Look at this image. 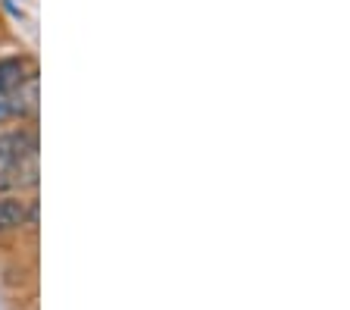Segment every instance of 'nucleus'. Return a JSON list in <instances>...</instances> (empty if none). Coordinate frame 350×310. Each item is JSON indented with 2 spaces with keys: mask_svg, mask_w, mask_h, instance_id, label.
Masks as SVG:
<instances>
[{
  "mask_svg": "<svg viewBox=\"0 0 350 310\" xmlns=\"http://www.w3.org/2000/svg\"><path fill=\"white\" fill-rule=\"evenodd\" d=\"M38 154V138L29 129H10V132H0V170H10V166H19L25 160H35Z\"/></svg>",
  "mask_w": 350,
  "mask_h": 310,
  "instance_id": "1",
  "label": "nucleus"
},
{
  "mask_svg": "<svg viewBox=\"0 0 350 310\" xmlns=\"http://www.w3.org/2000/svg\"><path fill=\"white\" fill-rule=\"evenodd\" d=\"M38 222V204L35 201H22L19 194L0 198V235L16 232L22 226H35Z\"/></svg>",
  "mask_w": 350,
  "mask_h": 310,
  "instance_id": "2",
  "label": "nucleus"
},
{
  "mask_svg": "<svg viewBox=\"0 0 350 310\" xmlns=\"http://www.w3.org/2000/svg\"><path fill=\"white\" fill-rule=\"evenodd\" d=\"M7 119H13V107H10V97L7 94H0V126H3Z\"/></svg>",
  "mask_w": 350,
  "mask_h": 310,
  "instance_id": "4",
  "label": "nucleus"
},
{
  "mask_svg": "<svg viewBox=\"0 0 350 310\" xmlns=\"http://www.w3.org/2000/svg\"><path fill=\"white\" fill-rule=\"evenodd\" d=\"M35 79V63L29 57H0V94H13Z\"/></svg>",
  "mask_w": 350,
  "mask_h": 310,
  "instance_id": "3",
  "label": "nucleus"
}]
</instances>
